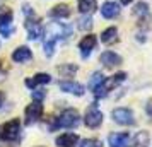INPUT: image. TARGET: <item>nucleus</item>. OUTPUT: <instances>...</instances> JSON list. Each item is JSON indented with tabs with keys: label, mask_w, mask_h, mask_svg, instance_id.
<instances>
[{
	"label": "nucleus",
	"mask_w": 152,
	"mask_h": 147,
	"mask_svg": "<svg viewBox=\"0 0 152 147\" xmlns=\"http://www.w3.org/2000/svg\"><path fill=\"white\" fill-rule=\"evenodd\" d=\"M75 72H77V65H74V63H65V65L58 67V74L62 77H74Z\"/></svg>",
	"instance_id": "412c9836"
},
{
	"label": "nucleus",
	"mask_w": 152,
	"mask_h": 147,
	"mask_svg": "<svg viewBox=\"0 0 152 147\" xmlns=\"http://www.w3.org/2000/svg\"><path fill=\"white\" fill-rule=\"evenodd\" d=\"M125 79H126V74H125V72H118V74L111 75V77H104L103 82H101V84L94 89V96H96L97 99L108 96V94H110L115 87H118V86L123 82Z\"/></svg>",
	"instance_id": "7ed1b4c3"
},
{
	"label": "nucleus",
	"mask_w": 152,
	"mask_h": 147,
	"mask_svg": "<svg viewBox=\"0 0 152 147\" xmlns=\"http://www.w3.org/2000/svg\"><path fill=\"white\" fill-rule=\"evenodd\" d=\"M4 101H5V94H4V92L0 91V106L4 105Z\"/></svg>",
	"instance_id": "c756f323"
},
{
	"label": "nucleus",
	"mask_w": 152,
	"mask_h": 147,
	"mask_svg": "<svg viewBox=\"0 0 152 147\" xmlns=\"http://www.w3.org/2000/svg\"><path fill=\"white\" fill-rule=\"evenodd\" d=\"M110 147H132V137L126 132H116L108 137Z\"/></svg>",
	"instance_id": "9d476101"
},
{
	"label": "nucleus",
	"mask_w": 152,
	"mask_h": 147,
	"mask_svg": "<svg viewBox=\"0 0 152 147\" xmlns=\"http://www.w3.org/2000/svg\"><path fill=\"white\" fill-rule=\"evenodd\" d=\"M48 82H51V75H50V74H46V72L36 74L34 77L26 79V80H24V84L28 86L29 89H36L38 86H41V84H48Z\"/></svg>",
	"instance_id": "2eb2a0df"
},
{
	"label": "nucleus",
	"mask_w": 152,
	"mask_h": 147,
	"mask_svg": "<svg viewBox=\"0 0 152 147\" xmlns=\"http://www.w3.org/2000/svg\"><path fill=\"white\" fill-rule=\"evenodd\" d=\"M120 2H121L123 5H128V4H132V2H133V0H120Z\"/></svg>",
	"instance_id": "7c9ffc66"
},
{
	"label": "nucleus",
	"mask_w": 152,
	"mask_h": 147,
	"mask_svg": "<svg viewBox=\"0 0 152 147\" xmlns=\"http://www.w3.org/2000/svg\"><path fill=\"white\" fill-rule=\"evenodd\" d=\"M96 45H97V38L94 34L84 36L82 39H80V43H79V50H80L82 58H87V56L91 55V51L96 48Z\"/></svg>",
	"instance_id": "9b49d317"
},
{
	"label": "nucleus",
	"mask_w": 152,
	"mask_h": 147,
	"mask_svg": "<svg viewBox=\"0 0 152 147\" xmlns=\"http://www.w3.org/2000/svg\"><path fill=\"white\" fill-rule=\"evenodd\" d=\"M24 123L26 125H33L36 123L38 120H41L43 116V105L41 101H33L31 105L26 106V110H24Z\"/></svg>",
	"instance_id": "6e6552de"
},
{
	"label": "nucleus",
	"mask_w": 152,
	"mask_h": 147,
	"mask_svg": "<svg viewBox=\"0 0 152 147\" xmlns=\"http://www.w3.org/2000/svg\"><path fill=\"white\" fill-rule=\"evenodd\" d=\"M97 0H79V10L82 14H91L96 10Z\"/></svg>",
	"instance_id": "aec40b11"
},
{
	"label": "nucleus",
	"mask_w": 152,
	"mask_h": 147,
	"mask_svg": "<svg viewBox=\"0 0 152 147\" xmlns=\"http://www.w3.org/2000/svg\"><path fill=\"white\" fill-rule=\"evenodd\" d=\"M147 113H149V116H152V101H149V105H147Z\"/></svg>",
	"instance_id": "c85d7f7f"
},
{
	"label": "nucleus",
	"mask_w": 152,
	"mask_h": 147,
	"mask_svg": "<svg viewBox=\"0 0 152 147\" xmlns=\"http://www.w3.org/2000/svg\"><path fill=\"white\" fill-rule=\"evenodd\" d=\"M103 80H104V75L101 74V72H96V74L91 77V80H89V89H91V91H94L97 86L103 82Z\"/></svg>",
	"instance_id": "5701e85b"
},
{
	"label": "nucleus",
	"mask_w": 152,
	"mask_h": 147,
	"mask_svg": "<svg viewBox=\"0 0 152 147\" xmlns=\"http://www.w3.org/2000/svg\"><path fill=\"white\" fill-rule=\"evenodd\" d=\"M84 123H86V127H89V128L101 127V123H103V113L99 111L96 106H91L89 110L86 111V115H84Z\"/></svg>",
	"instance_id": "1a4fd4ad"
},
{
	"label": "nucleus",
	"mask_w": 152,
	"mask_h": 147,
	"mask_svg": "<svg viewBox=\"0 0 152 147\" xmlns=\"http://www.w3.org/2000/svg\"><path fill=\"white\" fill-rule=\"evenodd\" d=\"M79 123H80V115H79V111L74 110V108H69V110H63L51 121L50 130H56V128H75Z\"/></svg>",
	"instance_id": "f03ea898"
},
{
	"label": "nucleus",
	"mask_w": 152,
	"mask_h": 147,
	"mask_svg": "<svg viewBox=\"0 0 152 147\" xmlns=\"http://www.w3.org/2000/svg\"><path fill=\"white\" fill-rule=\"evenodd\" d=\"M101 144H99V140H96V139H86V140H82L80 142V146L79 147H99Z\"/></svg>",
	"instance_id": "393cba45"
},
{
	"label": "nucleus",
	"mask_w": 152,
	"mask_h": 147,
	"mask_svg": "<svg viewBox=\"0 0 152 147\" xmlns=\"http://www.w3.org/2000/svg\"><path fill=\"white\" fill-rule=\"evenodd\" d=\"M99 147H101V146H99Z\"/></svg>",
	"instance_id": "2f4dec72"
},
{
	"label": "nucleus",
	"mask_w": 152,
	"mask_h": 147,
	"mask_svg": "<svg viewBox=\"0 0 152 147\" xmlns=\"http://www.w3.org/2000/svg\"><path fill=\"white\" fill-rule=\"evenodd\" d=\"M70 33H72V29L67 24H62V22H51V24H48V28L45 29V36H43V48H45L46 56H53L56 43L60 39L69 38Z\"/></svg>",
	"instance_id": "f257e3e1"
},
{
	"label": "nucleus",
	"mask_w": 152,
	"mask_h": 147,
	"mask_svg": "<svg viewBox=\"0 0 152 147\" xmlns=\"http://www.w3.org/2000/svg\"><path fill=\"white\" fill-rule=\"evenodd\" d=\"M79 28L84 29V31L91 29L92 28V19H91V17H84V19H80V21H79Z\"/></svg>",
	"instance_id": "b1692460"
},
{
	"label": "nucleus",
	"mask_w": 152,
	"mask_h": 147,
	"mask_svg": "<svg viewBox=\"0 0 152 147\" xmlns=\"http://www.w3.org/2000/svg\"><path fill=\"white\" fill-rule=\"evenodd\" d=\"M60 89L63 92H69V94H74V96H84V86L75 82V80H60Z\"/></svg>",
	"instance_id": "ddd939ff"
},
{
	"label": "nucleus",
	"mask_w": 152,
	"mask_h": 147,
	"mask_svg": "<svg viewBox=\"0 0 152 147\" xmlns=\"http://www.w3.org/2000/svg\"><path fill=\"white\" fill-rule=\"evenodd\" d=\"M79 144V135L77 133H62L56 137V146L58 147H77Z\"/></svg>",
	"instance_id": "4468645a"
},
{
	"label": "nucleus",
	"mask_w": 152,
	"mask_h": 147,
	"mask_svg": "<svg viewBox=\"0 0 152 147\" xmlns=\"http://www.w3.org/2000/svg\"><path fill=\"white\" fill-rule=\"evenodd\" d=\"M5 79V70H4V67H2V60H0V82Z\"/></svg>",
	"instance_id": "cd10ccee"
},
{
	"label": "nucleus",
	"mask_w": 152,
	"mask_h": 147,
	"mask_svg": "<svg viewBox=\"0 0 152 147\" xmlns=\"http://www.w3.org/2000/svg\"><path fill=\"white\" fill-rule=\"evenodd\" d=\"M135 14L137 15H147L149 14V5L147 4H138L135 7Z\"/></svg>",
	"instance_id": "a878e982"
},
{
	"label": "nucleus",
	"mask_w": 152,
	"mask_h": 147,
	"mask_svg": "<svg viewBox=\"0 0 152 147\" xmlns=\"http://www.w3.org/2000/svg\"><path fill=\"white\" fill-rule=\"evenodd\" d=\"M21 135V121L17 118L9 120L0 125V140L2 142H17Z\"/></svg>",
	"instance_id": "39448f33"
},
{
	"label": "nucleus",
	"mask_w": 152,
	"mask_h": 147,
	"mask_svg": "<svg viewBox=\"0 0 152 147\" xmlns=\"http://www.w3.org/2000/svg\"><path fill=\"white\" fill-rule=\"evenodd\" d=\"M70 15V7L67 4H58L50 10V17H55V19H65Z\"/></svg>",
	"instance_id": "a211bd4d"
},
{
	"label": "nucleus",
	"mask_w": 152,
	"mask_h": 147,
	"mask_svg": "<svg viewBox=\"0 0 152 147\" xmlns=\"http://www.w3.org/2000/svg\"><path fill=\"white\" fill-rule=\"evenodd\" d=\"M101 14L104 19H115L120 15V5L115 2H104L101 7Z\"/></svg>",
	"instance_id": "dca6fc26"
},
{
	"label": "nucleus",
	"mask_w": 152,
	"mask_h": 147,
	"mask_svg": "<svg viewBox=\"0 0 152 147\" xmlns=\"http://www.w3.org/2000/svg\"><path fill=\"white\" fill-rule=\"evenodd\" d=\"M133 146L135 147H149V133L147 132L137 133V137L133 140Z\"/></svg>",
	"instance_id": "4be33fe9"
},
{
	"label": "nucleus",
	"mask_w": 152,
	"mask_h": 147,
	"mask_svg": "<svg viewBox=\"0 0 152 147\" xmlns=\"http://www.w3.org/2000/svg\"><path fill=\"white\" fill-rule=\"evenodd\" d=\"M45 96H46V91H39V89H36V91H33V99L34 101H43L45 99Z\"/></svg>",
	"instance_id": "bb28decb"
},
{
	"label": "nucleus",
	"mask_w": 152,
	"mask_h": 147,
	"mask_svg": "<svg viewBox=\"0 0 152 147\" xmlns=\"http://www.w3.org/2000/svg\"><path fill=\"white\" fill-rule=\"evenodd\" d=\"M99 62L103 63L106 69H115V67H118V65H121V56L118 55V53H115V51H104V53H101V56H99Z\"/></svg>",
	"instance_id": "f8f14e48"
},
{
	"label": "nucleus",
	"mask_w": 152,
	"mask_h": 147,
	"mask_svg": "<svg viewBox=\"0 0 152 147\" xmlns=\"http://www.w3.org/2000/svg\"><path fill=\"white\" fill-rule=\"evenodd\" d=\"M24 14H26L24 28L28 31V38L29 39H38L43 34V28H41V22L38 19V15L33 12V9L29 5H24Z\"/></svg>",
	"instance_id": "20e7f679"
},
{
	"label": "nucleus",
	"mask_w": 152,
	"mask_h": 147,
	"mask_svg": "<svg viewBox=\"0 0 152 147\" xmlns=\"http://www.w3.org/2000/svg\"><path fill=\"white\" fill-rule=\"evenodd\" d=\"M101 41L104 45H113V43L118 41V29L115 26H111V28L104 29L103 34H101Z\"/></svg>",
	"instance_id": "6ab92c4d"
},
{
	"label": "nucleus",
	"mask_w": 152,
	"mask_h": 147,
	"mask_svg": "<svg viewBox=\"0 0 152 147\" xmlns=\"http://www.w3.org/2000/svg\"><path fill=\"white\" fill-rule=\"evenodd\" d=\"M12 19H14V14L9 7H2L0 9V34L9 38L15 31L14 24H12Z\"/></svg>",
	"instance_id": "423d86ee"
},
{
	"label": "nucleus",
	"mask_w": 152,
	"mask_h": 147,
	"mask_svg": "<svg viewBox=\"0 0 152 147\" xmlns=\"http://www.w3.org/2000/svg\"><path fill=\"white\" fill-rule=\"evenodd\" d=\"M111 116L118 125H123V127L135 125V115H133L130 108H116V110H113Z\"/></svg>",
	"instance_id": "0eeeda50"
},
{
	"label": "nucleus",
	"mask_w": 152,
	"mask_h": 147,
	"mask_svg": "<svg viewBox=\"0 0 152 147\" xmlns=\"http://www.w3.org/2000/svg\"><path fill=\"white\" fill-rule=\"evenodd\" d=\"M31 58H33V51L28 46H19L12 53V60L15 63H24V62H28V60H31Z\"/></svg>",
	"instance_id": "f3484780"
}]
</instances>
